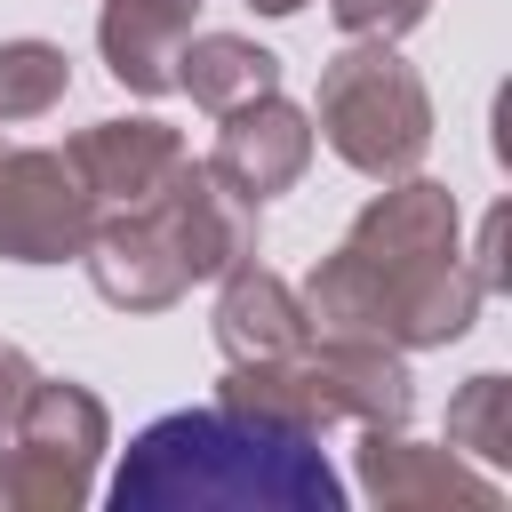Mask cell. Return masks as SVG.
I'll return each mask as SVG.
<instances>
[{
  "instance_id": "cell-3",
  "label": "cell",
  "mask_w": 512,
  "mask_h": 512,
  "mask_svg": "<svg viewBox=\"0 0 512 512\" xmlns=\"http://www.w3.org/2000/svg\"><path fill=\"white\" fill-rule=\"evenodd\" d=\"M312 136L368 184H392L432 152V96L400 56V40H352L344 56H328L312 96Z\"/></svg>"
},
{
  "instance_id": "cell-15",
  "label": "cell",
  "mask_w": 512,
  "mask_h": 512,
  "mask_svg": "<svg viewBox=\"0 0 512 512\" xmlns=\"http://www.w3.org/2000/svg\"><path fill=\"white\" fill-rule=\"evenodd\" d=\"M440 440L456 456H472L480 472H504L512 464V376H496V368L464 376L456 400H448V432Z\"/></svg>"
},
{
  "instance_id": "cell-10",
  "label": "cell",
  "mask_w": 512,
  "mask_h": 512,
  "mask_svg": "<svg viewBox=\"0 0 512 512\" xmlns=\"http://www.w3.org/2000/svg\"><path fill=\"white\" fill-rule=\"evenodd\" d=\"M304 360H312L320 400H328L336 424L392 432V424L416 416V376H408V352L400 344H376V336H312Z\"/></svg>"
},
{
  "instance_id": "cell-1",
  "label": "cell",
  "mask_w": 512,
  "mask_h": 512,
  "mask_svg": "<svg viewBox=\"0 0 512 512\" xmlns=\"http://www.w3.org/2000/svg\"><path fill=\"white\" fill-rule=\"evenodd\" d=\"M296 296L312 336H376L400 352L456 344L488 304V288L456 248V192L416 168L392 176L352 216V232L304 272Z\"/></svg>"
},
{
  "instance_id": "cell-9",
  "label": "cell",
  "mask_w": 512,
  "mask_h": 512,
  "mask_svg": "<svg viewBox=\"0 0 512 512\" xmlns=\"http://www.w3.org/2000/svg\"><path fill=\"white\" fill-rule=\"evenodd\" d=\"M160 200V216H168V232H176V248H184V272L192 280H224L232 264H248L256 256V200L248 192H232L208 160H176V176L152 192Z\"/></svg>"
},
{
  "instance_id": "cell-5",
  "label": "cell",
  "mask_w": 512,
  "mask_h": 512,
  "mask_svg": "<svg viewBox=\"0 0 512 512\" xmlns=\"http://www.w3.org/2000/svg\"><path fill=\"white\" fill-rule=\"evenodd\" d=\"M96 232V200L48 144L0 152V256L8 264H72Z\"/></svg>"
},
{
  "instance_id": "cell-4",
  "label": "cell",
  "mask_w": 512,
  "mask_h": 512,
  "mask_svg": "<svg viewBox=\"0 0 512 512\" xmlns=\"http://www.w3.org/2000/svg\"><path fill=\"white\" fill-rule=\"evenodd\" d=\"M112 448V416L72 376H32L8 440H0V504L8 512H80L96 496V464Z\"/></svg>"
},
{
  "instance_id": "cell-11",
  "label": "cell",
  "mask_w": 512,
  "mask_h": 512,
  "mask_svg": "<svg viewBox=\"0 0 512 512\" xmlns=\"http://www.w3.org/2000/svg\"><path fill=\"white\" fill-rule=\"evenodd\" d=\"M64 160H72V176L88 184V200H96V216H104V208L152 200V192L176 176L184 136H176L168 120H88V128L64 144Z\"/></svg>"
},
{
  "instance_id": "cell-19",
  "label": "cell",
  "mask_w": 512,
  "mask_h": 512,
  "mask_svg": "<svg viewBox=\"0 0 512 512\" xmlns=\"http://www.w3.org/2000/svg\"><path fill=\"white\" fill-rule=\"evenodd\" d=\"M464 264H472V280H480L488 296L504 288V208H488V216H480V240H472V256H464Z\"/></svg>"
},
{
  "instance_id": "cell-12",
  "label": "cell",
  "mask_w": 512,
  "mask_h": 512,
  "mask_svg": "<svg viewBox=\"0 0 512 512\" xmlns=\"http://www.w3.org/2000/svg\"><path fill=\"white\" fill-rule=\"evenodd\" d=\"M200 0H104L96 8V48L104 72L128 96H168L176 88V48L192 40Z\"/></svg>"
},
{
  "instance_id": "cell-17",
  "label": "cell",
  "mask_w": 512,
  "mask_h": 512,
  "mask_svg": "<svg viewBox=\"0 0 512 512\" xmlns=\"http://www.w3.org/2000/svg\"><path fill=\"white\" fill-rule=\"evenodd\" d=\"M328 16L344 40H408L432 16V0H328Z\"/></svg>"
},
{
  "instance_id": "cell-8",
  "label": "cell",
  "mask_w": 512,
  "mask_h": 512,
  "mask_svg": "<svg viewBox=\"0 0 512 512\" xmlns=\"http://www.w3.org/2000/svg\"><path fill=\"white\" fill-rule=\"evenodd\" d=\"M216 120H224V128H216L208 168H216L232 192H248L256 208H264L272 192H288V184L312 168V112H304V104H288L280 88H264V96H248V104L216 112Z\"/></svg>"
},
{
  "instance_id": "cell-6",
  "label": "cell",
  "mask_w": 512,
  "mask_h": 512,
  "mask_svg": "<svg viewBox=\"0 0 512 512\" xmlns=\"http://www.w3.org/2000/svg\"><path fill=\"white\" fill-rule=\"evenodd\" d=\"M80 264H88V288H96L112 312H168V304L192 288L184 248H176L160 200L104 208L96 232H88V248H80Z\"/></svg>"
},
{
  "instance_id": "cell-2",
  "label": "cell",
  "mask_w": 512,
  "mask_h": 512,
  "mask_svg": "<svg viewBox=\"0 0 512 512\" xmlns=\"http://www.w3.org/2000/svg\"><path fill=\"white\" fill-rule=\"evenodd\" d=\"M112 512H344V472L312 432H280L224 400L152 416L112 472Z\"/></svg>"
},
{
  "instance_id": "cell-20",
  "label": "cell",
  "mask_w": 512,
  "mask_h": 512,
  "mask_svg": "<svg viewBox=\"0 0 512 512\" xmlns=\"http://www.w3.org/2000/svg\"><path fill=\"white\" fill-rule=\"evenodd\" d=\"M248 8H256V16H296L304 0H248Z\"/></svg>"
},
{
  "instance_id": "cell-7",
  "label": "cell",
  "mask_w": 512,
  "mask_h": 512,
  "mask_svg": "<svg viewBox=\"0 0 512 512\" xmlns=\"http://www.w3.org/2000/svg\"><path fill=\"white\" fill-rule=\"evenodd\" d=\"M360 496L384 512H432V504H480L488 512V504H504L496 472H480L448 440H408V424L360 432Z\"/></svg>"
},
{
  "instance_id": "cell-14",
  "label": "cell",
  "mask_w": 512,
  "mask_h": 512,
  "mask_svg": "<svg viewBox=\"0 0 512 512\" xmlns=\"http://www.w3.org/2000/svg\"><path fill=\"white\" fill-rule=\"evenodd\" d=\"M176 88L200 104V112H232L264 88H280V56L256 48L248 32H192L176 48Z\"/></svg>"
},
{
  "instance_id": "cell-16",
  "label": "cell",
  "mask_w": 512,
  "mask_h": 512,
  "mask_svg": "<svg viewBox=\"0 0 512 512\" xmlns=\"http://www.w3.org/2000/svg\"><path fill=\"white\" fill-rule=\"evenodd\" d=\"M72 96V56L56 40H0V120H40Z\"/></svg>"
},
{
  "instance_id": "cell-18",
  "label": "cell",
  "mask_w": 512,
  "mask_h": 512,
  "mask_svg": "<svg viewBox=\"0 0 512 512\" xmlns=\"http://www.w3.org/2000/svg\"><path fill=\"white\" fill-rule=\"evenodd\" d=\"M32 376H40L32 352L0 336V440H8V424H16V408H24V392H32Z\"/></svg>"
},
{
  "instance_id": "cell-13",
  "label": "cell",
  "mask_w": 512,
  "mask_h": 512,
  "mask_svg": "<svg viewBox=\"0 0 512 512\" xmlns=\"http://www.w3.org/2000/svg\"><path fill=\"white\" fill-rule=\"evenodd\" d=\"M312 344V320H304V296L296 280H280L272 264H232L224 288H216V352L224 360H280Z\"/></svg>"
}]
</instances>
